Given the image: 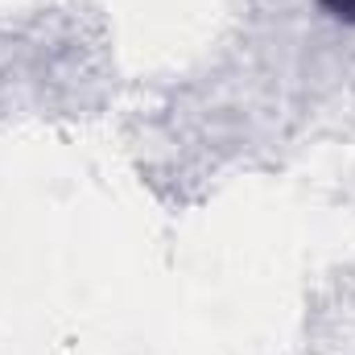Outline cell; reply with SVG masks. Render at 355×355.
<instances>
[{
	"instance_id": "6da1fadb",
	"label": "cell",
	"mask_w": 355,
	"mask_h": 355,
	"mask_svg": "<svg viewBox=\"0 0 355 355\" xmlns=\"http://www.w3.org/2000/svg\"><path fill=\"white\" fill-rule=\"evenodd\" d=\"M331 17H339V21H352L355 25V0H318Z\"/></svg>"
}]
</instances>
